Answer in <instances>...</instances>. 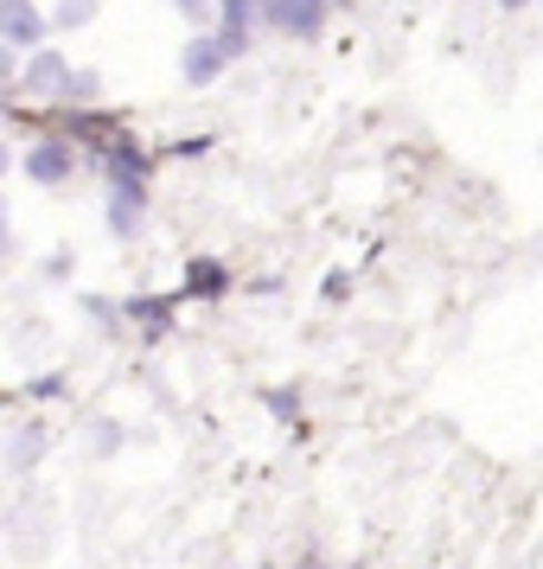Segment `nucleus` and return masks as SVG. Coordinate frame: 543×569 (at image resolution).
<instances>
[{
  "instance_id": "1",
  "label": "nucleus",
  "mask_w": 543,
  "mask_h": 569,
  "mask_svg": "<svg viewBox=\"0 0 543 569\" xmlns=\"http://www.w3.org/2000/svg\"><path fill=\"white\" fill-rule=\"evenodd\" d=\"M262 13L288 39H320V27H326V0H262Z\"/></svg>"
},
{
  "instance_id": "2",
  "label": "nucleus",
  "mask_w": 543,
  "mask_h": 569,
  "mask_svg": "<svg viewBox=\"0 0 543 569\" xmlns=\"http://www.w3.org/2000/svg\"><path fill=\"white\" fill-rule=\"evenodd\" d=\"M39 39H46V13H39L32 0H0V46L39 52Z\"/></svg>"
},
{
  "instance_id": "3",
  "label": "nucleus",
  "mask_w": 543,
  "mask_h": 569,
  "mask_svg": "<svg viewBox=\"0 0 543 569\" xmlns=\"http://www.w3.org/2000/svg\"><path fill=\"white\" fill-rule=\"evenodd\" d=\"M78 173V154H71V141L64 134H46V141H32V154H27V180L39 186H64Z\"/></svg>"
},
{
  "instance_id": "4",
  "label": "nucleus",
  "mask_w": 543,
  "mask_h": 569,
  "mask_svg": "<svg viewBox=\"0 0 543 569\" xmlns=\"http://www.w3.org/2000/svg\"><path fill=\"white\" fill-rule=\"evenodd\" d=\"M224 64H231V46H224L218 32H199V39H185V58H180V78H185V83L224 78Z\"/></svg>"
},
{
  "instance_id": "5",
  "label": "nucleus",
  "mask_w": 543,
  "mask_h": 569,
  "mask_svg": "<svg viewBox=\"0 0 543 569\" xmlns=\"http://www.w3.org/2000/svg\"><path fill=\"white\" fill-rule=\"evenodd\" d=\"M141 224H148V192H141V180H109V231L129 243Z\"/></svg>"
},
{
  "instance_id": "6",
  "label": "nucleus",
  "mask_w": 543,
  "mask_h": 569,
  "mask_svg": "<svg viewBox=\"0 0 543 569\" xmlns=\"http://www.w3.org/2000/svg\"><path fill=\"white\" fill-rule=\"evenodd\" d=\"M20 90H27V97H64V90H71V64L39 46V52L27 58V71H20Z\"/></svg>"
},
{
  "instance_id": "7",
  "label": "nucleus",
  "mask_w": 543,
  "mask_h": 569,
  "mask_svg": "<svg viewBox=\"0 0 543 569\" xmlns=\"http://www.w3.org/2000/svg\"><path fill=\"white\" fill-rule=\"evenodd\" d=\"M185 288H192V295H224V269H218V262H192V269H185Z\"/></svg>"
},
{
  "instance_id": "8",
  "label": "nucleus",
  "mask_w": 543,
  "mask_h": 569,
  "mask_svg": "<svg viewBox=\"0 0 543 569\" xmlns=\"http://www.w3.org/2000/svg\"><path fill=\"white\" fill-rule=\"evenodd\" d=\"M39 448H46V436H39V429H20V436H13V448H7V461L27 467V461H39Z\"/></svg>"
},
{
  "instance_id": "9",
  "label": "nucleus",
  "mask_w": 543,
  "mask_h": 569,
  "mask_svg": "<svg viewBox=\"0 0 543 569\" xmlns=\"http://www.w3.org/2000/svg\"><path fill=\"white\" fill-rule=\"evenodd\" d=\"M97 90H103V78H97V71H71V90H64V97H78V103H90Z\"/></svg>"
},
{
  "instance_id": "10",
  "label": "nucleus",
  "mask_w": 543,
  "mask_h": 569,
  "mask_svg": "<svg viewBox=\"0 0 543 569\" xmlns=\"http://www.w3.org/2000/svg\"><path fill=\"white\" fill-rule=\"evenodd\" d=\"M90 13H97V0H64V7H58V27H83Z\"/></svg>"
},
{
  "instance_id": "11",
  "label": "nucleus",
  "mask_w": 543,
  "mask_h": 569,
  "mask_svg": "<svg viewBox=\"0 0 543 569\" xmlns=\"http://www.w3.org/2000/svg\"><path fill=\"white\" fill-rule=\"evenodd\" d=\"M115 441H122V436H115V422H97V455H109Z\"/></svg>"
},
{
  "instance_id": "12",
  "label": "nucleus",
  "mask_w": 543,
  "mask_h": 569,
  "mask_svg": "<svg viewBox=\"0 0 543 569\" xmlns=\"http://www.w3.org/2000/svg\"><path fill=\"white\" fill-rule=\"evenodd\" d=\"M173 7H180L185 20H205V0H173Z\"/></svg>"
},
{
  "instance_id": "13",
  "label": "nucleus",
  "mask_w": 543,
  "mask_h": 569,
  "mask_svg": "<svg viewBox=\"0 0 543 569\" xmlns=\"http://www.w3.org/2000/svg\"><path fill=\"white\" fill-rule=\"evenodd\" d=\"M0 250H7V199H0Z\"/></svg>"
},
{
  "instance_id": "14",
  "label": "nucleus",
  "mask_w": 543,
  "mask_h": 569,
  "mask_svg": "<svg viewBox=\"0 0 543 569\" xmlns=\"http://www.w3.org/2000/svg\"><path fill=\"white\" fill-rule=\"evenodd\" d=\"M7 52H13V46H0V78H7V64H13V58H7Z\"/></svg>"
},
{
  "instance_id": "15",
  "label": "nucleus",
  "mask_w": 543,
  "mask_h": 569,
  "mask_svg": "<svg viewBox=\"0 0 543 569\" xmlns=\"http://www.w3.org/2000/svg\"><path fill=\"white\" fill-rule=\"evenodd\" d=\"M0 173H7V148H0Z\"/></svg>"
},
{
  "instance_id": "16",
  "label": "nucleus",
  "mask_w": 543,
  "mask_h": 569,
  "mask_svg": "<svg viewBox=\"0 0 543 569\" xmlns=\"http://www.w3.org/2000/svg\"><path fill=\"white\" fill-rule=\"evenodd\" d=\"M505 7H524V0H505Z\"/></svg>"
}]
</instances>
